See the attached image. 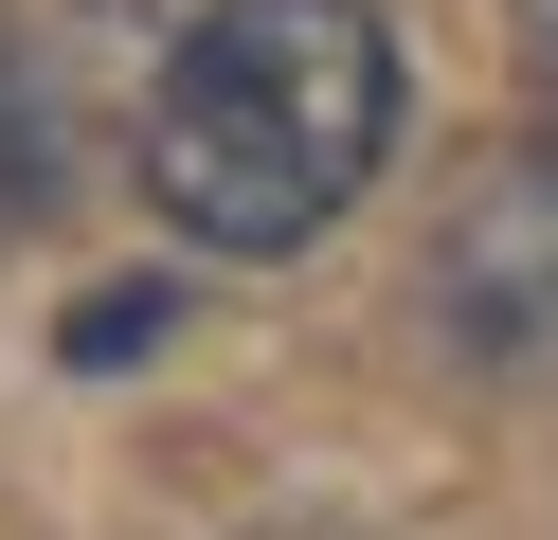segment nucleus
I'll return each mask as SVG.
<instances>
[{"mask_svg": "<svg viewBox=\"0 0 558 540\" xmlns=\"http://www.w3.org/2000/svg\"><path fill=\"white\" fill-rule=\"evenodd\" d=\"M126 163H145L162 235L234 252V271L342 235L361 180L397 163V36H378V0H217L162 55Z\"/></svg>", "mask_w": 558, "mask_h": 540, "instance_id": "1", "label": "nucleus"}, {"mask_svg": "<svg viewBox=\"0 0 558 540\" xmlns=\"http://www.w3.org/2000/svg\"><path fill=\"white\" fill-rule=\"evenodd\" d=\"M505 19H522V55H541V72H558V0H505Z\"/></svg>", "mask_w": 558, "mask_h": 540, "instance_id": "5", "label": "nucleus"}, {"mask_svg": "<svg viewBox=\"0 0 558 540\" xmlns=\"http://www.w3.org/2000/svg\"><path fill=\"white\" fill-rule=\"evenodd\" d=\"M54 180H73V91H54L37 36H0V252L54 216Z\"/></svg>", "mask_w": 558, "mask_h": 540, "instance_id": "3", "label": "nucleus"}, {"mask_svg": "<svg viewBox=\"0 0 558 540\" xmlns=\"http://www.w3.org/2000/svg\"><path fill=\"white\" fill-rule=\"evenodd\" d=\"M162 324H181V288H90V307H73V360H145Z\"/></svg>", "mask_w": 558, "mask_h": 540, "instance_id": "4", "label": "nucleus"}, {"mask_svg": "<svg viewBox=\"0 0 558 540\" xmlns=\"http://www.w3.org/2000/svg\"><path fill=\"white\" fill-rule=\"evenodd\" d=\"M433 307L469 324L486 360L558 343V144H522V163L469 180V216H450V252H433Z\"/></svg>", "mask_w": 558, "mask_h": 540, "instance_id": "2", "label": "nucleus"}]
</instances>
